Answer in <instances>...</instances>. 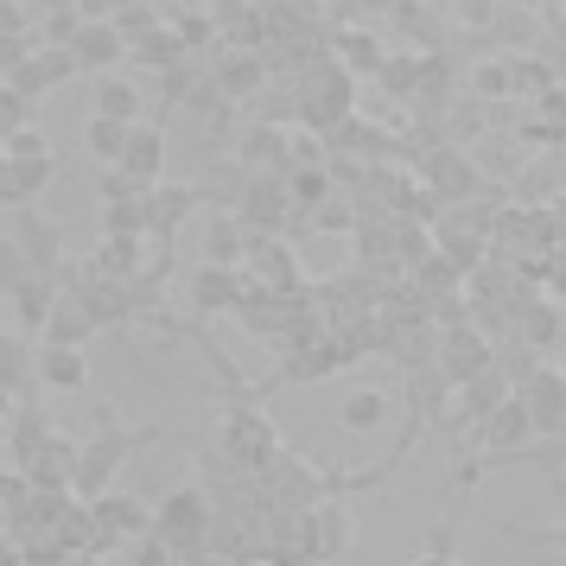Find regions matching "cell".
Wrapping results in <instances>:
<instances>
[{"label": "cell", "instance_id": "cell-4", "mask_svg": "<svg viewBox=\"0 0 566 566\" xmlns=\"http://www.w3.org/2000/svg\"><path fill=\"white\" fill-rule=\"evenodd\" d=\"M134 446H140L134 433H115V427H103V439L77 452V478H71V490H83V496H103L108 478H115V464L128 459Z\"/></svg>", "mask_w": 566, "mask_h": 566}, {"label": "cell", "instance_id": "cell-15", "mask_svg": "<svg viewBox=\"0 0 566 566\" xmlns=\"http://www.w3.org/2000/svg\"><path fill=\"white\" fill-rule=\"evenodd\" d=\"M57 420L45 408H20V420H13V464H32L45 446H52Z\"/></svg>", "mask_w": 566, "mask_h": 566}, {"label": "cell", "instance_id": "cell-29", "mask_svg": "<svg viewBox=\"0 0 566 566\" xmlns=\"http://www.w3.org/2000/svg\"><path fill=\"white\" fill-rule=\"evenodd\" d=\"M490 13H496V0H459V20H478L484 27Z\"/></svg>", "mask_w": 566, "mask_h": 566}, {"label": "cell", "instance_id": "cell-19", "mask_svg": "<svg viewBox=\"0 0 566 566\" xmlns=\"http://www.w3.org/2000/svg\"><path fill=\"white\" fill-rule=\"evenodd\" d=\"M242 159H249V166H274V172H286V166H293V147H286L281 128H255L249 134V147H242Z\"/></svg>", "mask_w": 566, "mask_h": 566}, {"label": "cell", "instance_id": "cell-23", "mask_svg": "<svg viewBox=\"0 0 566 566\" xmlns=\"http://www.w3.org/2000/svg\"><path fill=\"white\" fill-rule=\"evenodd\" d=\"M83 140H90V154H96V159H108V166H115V159H122V140H128V128H122V122H103V115H96V122L83 128Z\"/></svg>", "mask_w": 566, "mask_h": 566}, {"label": "cell", "instance_id": "cell-30", "mask_svg": "<svg viewBox=\"0 0 566 566\" xmlns=\"http://www.w3.org/2000/svg\"><path fill=\"white\" fill-rule=\"evenodd\" d=\"M7 408H13V395H0V413H7Z\"/></svg>", "mask_w": 566, "mask_h": 566}, {"label": "cell", "instance_id": "cell-18", "mask_svg": "<svg viewBox=\"0 0 566 566\" xmlns=\"http://www.w3.org/2000/svg\"><path fill=\"white\" fill-rule=\"evenodd\" d=\"M427 172H433L439 198H471V191H478V172L464 166V154H433L427 159Z\"/></svg>", "mask_w": 566, "mask_h": 566}, {"label": "cell", "instance_id": "cell-22", "mask_svg": "<svg viewBox=\"0 0 566 566\" xmlns=\"http://www.w3.org/2000/svg\"><path fill=\"white\" fill-rule=\"evenodd\" d=\"M0 147H7V159H52V140L32 128V122L7 128V134H0Z\"/></svg>", "mask_w": 566, "mask_h": 566}, {"label": "cell", "instance_id": "cell-27", "mask_svg": "<svg viewBox=\"0 0 566 566\" xmlns=\"http://www.w3.org/2000/svg\"><path fill=\"white\" fill-rule=\"evenodd\" d=\"M77 27H83V13H71V7H64V13H45V39H52L57 52H71Z\"/></svg>", "mask_w": 566, "mask_h": 566}, {"label": "cell", "instance_id": "cell-26", "mask_svg": "<svg viewBox=\"0 0 566 566\" xmlns=\"http://www.w3.org/2000/svg\"><path fill=\"white\" fill-rule=\"evenodd\" d=\"M27 57H32V32H7V39H0V77H13Z\"/></svg>", "mask_w": 566, "mask_h": 566}, {"label": "cell", "instance_id": "cell-1", "mask_svg": "<svg viewBox=\"0 0 566 566\" xmlns=\"http://www.w3.org/2000/svg\"><path fill=\"white\" fill-rule=\"evenodd\" d=\"M205 528H210L205 490H179V496H166V510L154 515V528H147V535H154L166 554H191V547L205 541Z\"/></svg>", "mask_w": 566, "mask_h": 566}, {"label": "cell", "instance_id": "cell-5", "mask_svg": "<svg viewBox=\"0 0 566 566\" xmlns=\"http://www.w3.org/2000/svg\"><path fill=\"white\" fill-rule=\"evenodd\" d=\"M64 77H77V57H71V52H57V45H45V52H32L27 64L13 71V77H0V83H7V90H13L20 103H32V96L57 90Z\"/></svg>", "mask_w": 566, "mask_h": 566}, {"label": "cell", "instance_id": "cell-21", "mask_svg": "<svg viewBox=\"0 0 566 566\" xmlns=\"http://www.w3.org/2000/svg\"><path fill=\"white\" fill-rule=\"evenodd\" d=\"M128 52L140 57V64H154V71H172V64L185 57V52H179V39H172L166 27H159V32H147V39H134Z\"/></svg>", "mask_w": 566, "mask_h": 566}, {"label": "cell", "instance_id": "cell-10", "mask_svg": "<svg viewBox=\"0 0 566 566\" xmlns=\"http://www.w3.org/2000/svg\"><path fill=\"white\" fill-rule=\"evenodd\" d=\"M249 255V230H242V217H210L205 223V268H242Z\"/></svg>", "mask_w": 566, "mask_h": 566}, {"label": "cell", "instance_id": "cell-31", "mask_svg": "<svg viewBox=\"0 0 566 566\" xmlns=\"http://www.w3.org/2000/svg\"><path fill=\"white\" fill-rule=\"evenodd\" d=\"M0 159H7V147H0Z\"/></svg>", "mask_w": 566, "mask_h": 566}, {"label": "cell", "instance_id": "cell-24", "mask_svg": "<svg viewBox=\"0 0 566 566\" xmlns=\"http://www.w3.org/2000/svg\"><path fill=\"white\" fill-rule=\"evenodd\" d=\"M522 337L528 344H541V350H554V337H560V306L547 300V306H535L528 318H522Z\"/></svg>", "mask_w": 566, "mask_h": 566}, {"label": "cell", "instance_id": "cell-17", "mask_svg": "<svg viewBox=\"0 0 566 566\" xmlns=\"http://www.w3.org/2000/svg\"><path fill=\"white\" fill-rule=\"evenodd\" d=\"M27 376H32V344L20 332H0V395H20Z\"/></svg>", "mask_w": 566, "mask_h": 566}, {"label": "cell", "instance_id": "cell-11", "mask_svg": "<svg viewBox=\"0 0 566 566\" xmlns=\"http://www.w3.org/2000/svg\"><path fill=\"white\" fill-rule=\"evenodd\" d=\"M71 57L96 64V71H115V57H128V45H122V32L108 27V20H83L77 39H71Z\"/></svg>", "mask_w": 566, "mask_h": 566}, {"label": "cell", "instance_id": "cell-2", "mask_svg": "<svg viewBox=\"0 0 566 566\" xmlns=\"http://www.w3.org/2000/svg\"><path fill=\"white\" fill-rule=\"evenodd\" d=\"M20 261H27L32 274H57V261H64V235H57L52 217H39V205H20L13 210V235H7Z\"/></svg>", "mask_w": 566, "mask_h": 566}, {"label": "cell", "instance_id": "cell-7", "mask_svg": "<svg viewBox=\"0 0 566 566\" xmlns=\"http://www.w3.org/2000/svg\"><path fill=\"white\" fill-rule=\"evenodd\" d=\"M115 172L134 185H159V172H166V134L159 128H140L134 122L128 140H122V159H115Z\"/></svg>", "mask_w": 566, "mask_h": 566}, {"label": "cell", "instance_id": "cell-25", "mask_svg": "<svg viewBox=\"0 0 566 566\" xmlns=\"http://www.w3.org/2000/svg\"><path fill=\"white\" fill-rule=\"evenodd\" d=\"M32 268L27 261H20V249H13V242H7V235H0V300H7V293H13V286L27 281Z\"/></svg>", "mask_w": 566, "mask_h": 566}, {"label": "cell", "instance_id": "cell-9", "mask_svg": "<svg viewBox=\"0 0 566 566\" xmlns=\"http://www.w3.org/2000/svg\"><path fill=\"white\" fill-rule=\"evenodd\" d=\"M32 376L45 388H71V395H77V388L90 382V363H83V350H71V344H45V350H32Z\"/></svg>", "mask_w": 566, "mask_h": 566}, {"label": "cell", "instance_id": "cell-12", "mask_svg": "<svg viewBox=\"0 0 566 566\" xmlns=\"http://www.w3.org/2000/svg\"><path fill=\"white\" fill-rule=\"evenodd\" d=\"M39 332H45V344H71V350H83V337L96 332V318H90V306H83L77 293H71V300L57 293V306L45 312V325H39Z\"/></svg>", "mask_w": 566, "mask_h": 566}, {"label": "cell", "instance_id": "cell-8", "mask_svg": "<svg viewBox=\"0 0 566 566\" xmlns=\"http://www.w3.org/2000/svg\"><path fill=\"white\" fill-rule=\"evenodd\" d=\"M439 363H446V382L464 388V382H478L484 369H496V350H490L478 332H464V325H459V332L446 337V357H439Z\"/></svg>", "mask_w": 566, "mask_h": 566}, {"label": "cell", "instance_id": "cell-13", "mask_svg": "<svg viewBox=\"0 0 566 566\" xmlns=\"http://www.w3.org/2000/svg\"><path fill=\"white\" fill-rule=\"evenodd\" d=\"M198 205V191H191V185H166L159 179L154 191H147V230L154 235H172L185 223V210Z\"/></svg>", "mask_w": 566, "mask_h": 566}, {"label": "cell", "instance_id": "cell-28", "mask_svg": "<svg viewBox=\"0 0 566 566\" xmlns=\"http://www.w3.org/2000/svg\"><path fill=\"white\" fill-rule=\"evenodd\" d=\"M7 32H32V20H27L20 0H0V39H7Z\"/></svg>", "mask_w": 566, "mask_h": 566}, {"label": "cell", "instance_id": "cell-14", "mask_svg": "<svg viewBox=\"0 0 566 566\" xmlns=\"http://www.w3.org/2000/svg\"><path fill=\"white\" fill-rule=\"evenodd\" d=\"M140 90H134V83H122L115 77V71H103V77H96V115H103V122H122V128H134V122H140Z\"/></svg>", "mask_w": 566, "mask_h": 566}, {"label": "cell", "instance_id": "cell-20", "mask_svg": "<svg viewBox=\"0 0 566 566\" xmlns=\"http://www.w3.org/2000/svg\"><path fill=\"white\" fill-rule=\"evenodd\" d=\"M388 420V395H376V388H357L350 401H344V427L350 433H369V427H382Z\"/></svg>", "mask_w": 566, "mask_h": 566}, {"label": "cell", "instance_id": "cell-6", "mask_svg": "<svg viewBox=\"0 0 566 566\" xmlns=\"http://www.w3.org/2000/svg\"><path fill=\"white\" fill-rule=\"evenodd\" d=\"M223 452H230V464H274V427L261 420V413H230L223 420Z\"/></svg>", "mask_w": 566, "mask_h": 566}, {"label": "cell", "instance_id": "cell-3", "mask_svg": "<svg viewBox=\"0 0 566 566\" xmlns=\"http://www.w3.org/2000/svg\"><path fill=\"white\" fill-rule=\"evenodd\" d=\"M90 535L96 547H108L115 535H147L154 528V510L140 503V496H122V490H103V496H90Z\"/></svg>", "mask_w": 566, "mask_h": 566}, {"label": "cell", "instance_id": "cell-16", "mask_svg": "<svg viewBox=\"0 0 566 566\" xmlns=\"http://www.w3.org/2000/svg\"><path fill=\"white\" fill-rule=\"evenodd\" d=\"M332 57H344L350 71H382V39H376V32H357V27H337Z\"/></svg>", "mask_w": 566, "mask_h": 566}]
</instances>
